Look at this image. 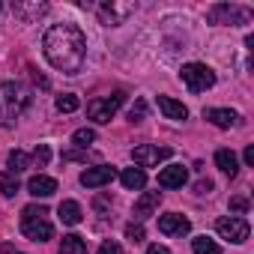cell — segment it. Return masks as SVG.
I'll list each match as a JSON object with an SVG mask.
<instances>
[{
    "label": "cell",
    "mask_w": 254,
    "mask_h": 254,
    "mask_svg": "<svg viewBox=\"0 0 254 254\" xmlns=\"http://www.w3.org/2000/svg\"><path fill=\"white\" fill-rule=\"evenodd\" d=\"M120 183L129 189V191H141L147 186V171H141V168H126L120 174Z\"/></svg>",
    "instance_id": "17"
},
{
    "label": "cell",
    "mask_w": 254,
    "mask_h": 254,
    "mask_svg": "<svg viewBox=\"0 0 254 254\" xmlns=\"http://www.w3.org/2000/svg\"><path fill=\"white\" fill-rule=\"evenodd\" d=\"M33 162H36L39 168H45V165L51 162V150H48V144H39V147L33 150Z\"/></svg>",
    "instance_id": "28"
},
{
    "label": "cell",
    "mask_w": 254,
    "mask_h": 254,
    "mask_svg": "<svg viewBox=\"0 0 254 254\" xmlns=\"http://www.w3.org/2000/svg\"><path fill=\"white\" fill-rule=\"evenodd\" d=\"M230 209H233V212H239V215H242V212H248V197H233V200H230Z\"/></svg>",
    "instance_id": "31"
},
{
    "label": "cell",
    "mask_w": 254,
    "mask_h": 254,
    "mask_svg": "<svg viewBox=\"0 0 254 254\" xmlns=\"http://www.w3.org/2000/svg\"><path fill=\"white\" fill-rule=\"evenodd\" d=\"M144 236H147V233H144V224H141V221L126 224V239H129V242H135V245H138V242H144Z\"/></svg>",
    "instance_id": "26"
},
{
    "label": "cell",
    "mask_w": 254,
    "mask_h": 254,
    "mask_svg": "<svg viewBox=\"0 0 254 254\" xmlns=\"http://www.w3.org/2000/svg\"><path fill=\"white\" fill-rule=\"evenodd\" d=\"M0 9H3V3H0Z\"/></svg>",
    "instance_id": "37"
},
{
    "label": "cell",
    "mask_w": 254,
    "mask_h": 254,
    "mask_svg": "<svg viewBox=\"0 0 254 254\" xmlns=\"http://www.w3.org/2000/svg\"><path fill=\"white\" fill-rule=\"evenodd\" d=\"M186 180H189V168H183V165H168V168L159 171V186L162 189H183Z\"/></svg>",
    "instance_id": "12"
},
{
    "label": "cell",
    "mask_w": 254,
    "mask_h": 254,
    "mask_svg": "<svg viewBox=\"0 0 254 254\" xmlns=\"http://www.w3.org/2000/svg\"><path fill=\"white\" fill-rule=\"evenodd\" d=\"M0 254H12V245L9 242H0Z\"/></svg>",
    "instance_id": "36"
},
{
    "label": "cell",
    "mask_w": 254,
    "mask_h": 254,
    "mask_svg": "<svg viewBox=\"0 0 254 254\" xmlns=\"http://www.w3.org/2000/svg\"><path fill=\"white\" fill-rule=\"evenodd\" d=\"M215 168H218L221 174H227V177H236V171H239L236 153H233V150H218V153H215Z\"/></svg>",
    "instance_id": "19"
},
{
    "label": "cell",
    "mask_w": 254,
    "mask_h": 254,
    "mask_svg": "<svg viewBox=\"0 0 254 254\" xmlns=\"http://www.w3.org/2000/svg\"><path fill=\"white\" fill-rule=\"evenodd\" d=\"M57 215H60L63 224L75 227V224H81V203H78V200H63V203L57 206Z\"/></svg>",
    "instance_id": "20"
},
{
    "label": "cell",
    "mask_w": 254,
    "mask_h": 254,
    "mask_svg": "<svg viewBox=\"0 0 254 254\" xmlns=\"http://www.w3.org/2000/svg\"><path fill=\"white\" fill-rule=\"evenodd\" d=\"M203 120H209L218 129H230V126L239 123V114L230 111V108H209V111H203Z\"/></svg>",
    "instance_id": "15"
},
{
    "label": "cell",
    "mask_w": 254,
    "mask_h": 254,
    "mask_svg": "<svg viewBox=\"0 0 254 254\" xmlns=\"http://www.w3.org/2000/svg\"><path fill=\"white\" fill-rule=\"evenodd\" d=\"M93 141H96V132H93V129H78V132L72 135V144H75V147H84V150H87V144H93Z\"/></svg>",
    "instance_id": "27"
},
{
    "label": "cell",
    "mask_w": 254,
    "mask_h": 254,
    "mask_svg": "<svg viewBox=\"0 0 254 254\" xmlns=\"http://www.w3.org/2000/svg\"><path fill=\"white\" fill-rule=\"evenodd\" d=\"M144 117H147V102H144V99H138V105L129 111V120H132V123H141Z\"/></svg>",
    "instance_id": "30"
},
{
    "label": "cell",
    "mask_w": 254,
    "mask_h": 254,
    "mask_svg": "<svg viewBox=\"0 0 254 254\" xmlns=\"http://www.w3.org/2000/svg\"><path fill=\"white\" fill-rule=\"evenodd\" d=\"M90 156L87 153H78V150H69V153H63V162H87Z\"/></svg>",
    "instance_id": "32"
},
{
    "label": "cell",
    "mask_w": 254,
    "mask_h": 254,
    "mask_svg": "<svg viewBox=\"0 0 254 254\" xmlns=\"http://www.w3.org/2000/svg\"><path fill=\"white\" fill-rule=\"evenodd\" d=\"M12 12H15L24 24H30L33 18H39L42 12H48V3H12Z\"/></svg>",
    "instance_id": "18"
},
{
    "label": "cell",
    "mask_w": 254,
    "mask_h": 254,
    "mask_svg": "<svg viewBox=\"0 0 254 254\" xmlns=\"http://www.w3.org/2000/svg\"><path fill=\"white\" fill-rule=\"evenodd\" d=\"M156 102H159V111H162V114H165L168 120H177V123H183V120L189 117V108H186L183 102L171 99V96H159Z\"/></svg>",
    "instance_id": "16"
},
{
    "label": "cell",
    "mask_w": 254,
    "mask_h": 254,
    "mask_svg": "<svg viewBox=\"0 0 254 254\" xmlns=\"http://www.w3.org/2000/svg\"><path fill=\"white\" fill-rule=\"evenodd\" d=\"M27 105H30L27 87H21L15 81H3V84H0V126H15Z\"/></svg>",
    "instance_id": "2"
},
{
    "label": "cell",
    "mask_w": 254,
    "mask_h": 254,
    "mask_svg": "<svg viewBox=\"0 0 254 254\" xmlns=\"http://www.w3.org/2000/svg\"><path fill=\"white\" fill-rule=\"evenodd\" d=\"M60 254H87V242L78 233H69L60 239Z\"/></svg>",
    "instance_id": "21"
},
{
    "label": "cell",
    "mask_w": 254,
    "mask_h": 254,
    "mask_svg": "<svg viewBox=\"0 0 254 254\" xmlns=\"http://www.w3.org/2000/svg\"><path fill=\"white\" fill-rule=\"evenodd\" d=\"M159 203H162V191H144V194L135 200L132 215H135L138 221H144V218H150V215L159 209Z\"/></svg>",
    "instance_id": "13"
},
{
    "label": "cell",
    "mask_w": 254,
    "mask_h": 254,
    "mask_svg": "<svg viewBox=\"0 0 254 254\" xmlns=\"http://www.w3.org/2000/svg\"><path fill=\"white\" fill-rule=\"evenodd\" d=\"M174 153H171V147H153V144H138L135 150H132V162H135V168H156L159 162H165V159H171Z\"/></svg>",
    "instance_id": "8"
},
{
    "label": "cell",
    "mask_w": 254,
    "mask_h": 254,
    "mask_svg": "<svg viewBox=\"0 0 254 254\" xmlns=\"http://www.w3.org/2000/svg\"><path fill=\"white\" fill-rule=\"evenodd\" d=\"M42 51L57 72L78 75L87 60V36L78 24H54L42 36Z\"/></svg>",
    "instance_id": "1"
},
{
    "label": "cell",
    "mask_w": 254,
    "mask_h": 254,
    "mask_svg": "<svg viewBox=\"0 0 254 254\" xmlns=\"http://www.w3.org/2000/svg\"><path fill=\"white\" fill-rule=\"evenodd\" d=\"M215 230H218L221 239L236 242V245L245 242L248 233H251V227H248V221H245L242 215H224V218H218V221H215Z\"/></svg>",
    "instance_id": "7"
},
{
    "label": "cell",
    "mask_w": 254,
    "mask_h": 254,
    "mask_svg": "<svg viewBox=\"0 0 254 254\" xmlns=\"http://www.w3.org/2000/svg\"><path fill=\"white\" fill-rule=\"evenodd\" d=\"M6 165H9V174H21V171L30 165V156H27L24 150H12V153L6 156Z\"/></svg>",
    "instance_id": "22"
},
{
    "label": "cell",
    "mask_w": 254,
    "mask_h": 254,
    "mask_svg": "<svg viewBox=\"0 0 254 254\" xmlns=\"http://www.w3.org/2000/svg\"><path fill=\"white\" fill-rule=\"evenodd\" d=\"M18 189H21V186H18V177H15V174H9V171L0 174V194H3V197H15Z\"/></svg>",
    "instance_id": "23"
},
{
    "label": "cell",
    "mask_w": 254,
    "mask_h": 254,
    "mask_svg": "<svg viewBox=\"0 0 254 254\" xmlns=\"http://www.w3.org/2000/svg\"><path fill=\"white\" fill-rule=\"evenodd\" d=\"M96 254H123V245L117 242V239H105L102 245H99V251Z\"/></svg>",
    "instance_id": "29"
},
{
    "label": "cell",
    "mask_w": 254,
    "mask_h": 254,
    "mask_svg": "<svg viewBox=\"0 0 254 254\" xmlns=\"http://www.w3.org/2000/svg\"><path fill=\"white\" fill-rule=\"evenodd\" d=\"M123 102H126V93H123V90H117V93H111V96H102V99H93V102L87 105V117H90L93 123H111L114 114L123 108Z\"/></svg>",
    "instance_id": "5"
},
{
    "label": "cell",
    "mask_w": 254,
    "mask_h": 254,
    "mask_svg": "<svg viewBox=\"0 0 254 254\" xmlns=\"http://www.w3.org/2000/svg\"><path fill=\"white\" fill-rule=\"evenodd\" d=\"M209 24H248L251 21V9L236 6V3H215L206 12Z\"/></svg>",
    "instance_id": "6"
},
{
    "label": "cell",
    "mask_w": 254,
    "mask_h": 254,
    "mask_svg": "<svg viewBox=\"0 0 254 254\" xmlns=\"http://www.w3.org/2000/svg\"><path fill=\"white\" fill-rule=\"evenodd\" d=\"M96 12H99V21L102 24L117 27V24H123L126 18L135 12V3H117V0H111V3H102Z\"/></svg>",
    "instance_id": "9"
},
{
    "label": "cell",
    "mask_w": 254,
    "mask_h": 254,
    "mask_svg": "<svg viewBox=\"0 0 254 254\" xmlns=\"http://www.w3.org/2000/svg\"><path fill=\"white\" fill-rule=\"evenodd\" d=\"M180 78H183V84H186L191 93H203V90H209V87L215 84V72H212L206 63H186V66L180 69Z\"/></svg>",
    "instance_id": "4"
},
{
    "label": "cell",
    "mask_w": 254,
    "mask_h": 254,
    "mask_svg": "<svg viewBox=\"0 0 254 254\" xmlns=\"http://www.w3.org/2000/svg\"><path fill=\"white\" fill-rule=\"evenodd\" d=\"M147 254H171V251H168L165 245H150V248H147Z\"/></svg>",
    "instance_id": "35"
},
{
    "label": "cell",
    "mask_w": 254,
    "mask_h": 254,
    "mask_svg": "<svg viewBox=\"0 0 254 254\" xmlns=\"http://www.w3.org/2000/svg\"><path fill=\"white\" fill-rule=\"evenodd\" d=\"M27 191L33 197H51L57 191V180L54 177H45V174H36V177L27 180Z\"/></svg>",
    "instance_id": "14"
},
{
    "label": "cell",
    "mask_w": 254,
    "mask_h": 254,
    "mask_svg": "<svg viewBox=\"0 0 254 254\" xmlns=\"http://www.w3.org/2000/svg\"><path fill=\"white\" fill-rule=\"evenodd\" d=\"M21 233H24L30 242H45V239H51V236H54V227H51V221H48V206H42V203L24 206V212H21Z\"/></svg>",
    "instance_id": "3"
},
{
    "label": "cell",
    "mask_w": 254,
    "mask_h": 254,
    "mask_svg": "<svg viewBox=\"0 0 254 254\" xmlns=\"http://www.w3.org/2000/svg\"><path fill=\"white\" fill-rule=\"evenodd\" d=\"M159 230L165 236H186L191 230V221L186 215H180V212H168V215L159 218Z\"/></svg>",
    "instance_id": "11"
},
{
    "label": "cell",
    "mask_w": 254,
    "mask_h": 254,
    "mask_svg": "<svg viewBox=\"0 0 254 254\" xmlns=\"http://www.w3.org/2000/svg\"><path fill=\"white\" fill-rule=\"evenodd\" d=\"M191 248H194V254H221L218 242H212L209 236H194L191 239Z\"/></svg>",
    "instance_id": "24"
},
{
    "label": "cell",
    "mask_w": 254,
    "mask_h": 254,
    "mask_svg": "<svg viewBox=\"0 0 254 254\" xmlns=\"http://www.w3.org/2000/svg\"><path fill=\"white\" fill-rule=\"evenodd\" d=\"M57 111L60 114H72V111H78L81 108V102H78V96H72V93H63V96H57Z\"/></svg>",
    "instance_id": "25"
},
{
    "label": "cell",
    "mask_w": 254,
    "mask_h": 254,
    "mask_svg": "<svg viewBox=\"0 0 254 254\" xmlns=\"http://www.w3.org/2000/svg\"><path fill=\"white\" fill-rule=\"evenodd\" d=\"M242 159H245V165H254V147H245Z\"/></svg>",
    "instance_id": "34"
},
{
    "label": "cell",
    "mask_w": 254,
    "mask_h": 254,
    "mask_svg": "<svg viewBox=\"0 0 254 254\" xmlns=\"http://www.w3.org/2000/svg\"><path fill=\"white\" fill-rule=\"evenodd\" d=\"M194 191H197V194H209V191H212V180H200V183L194 186Z\"/></svg>",
    "instance_id": "33"
},
{
    "label": "cell",
    "mask_w": 254,
    "mask_h": 254,
    "mask_svg": "<svg viewBox=\"0 0 254 254\" xmlns=\"http://www.w3.org/2000/svg\"><path fill=\"white\" fill-rule=\"evenodd\" d=\"M114 177H117V168H111V165H96V168H87V171L81 174V186H84V189H102V186H108Z\"/></svg>",
    "instance_id": "10"
}]
</instances>
